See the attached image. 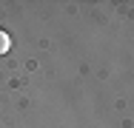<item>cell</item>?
<instances>
[{
  "instance_id": "1",
  "label": "cell",
  "mask_w": 134,
  "mask_h": 128,
  "mask_svg": "<svg viewBox=\"0 0 134 128\" xmlns=\"http://www.w3.org/2000/svg\"><path fill=\"white\" fill-rule=\"evenodd\" d=\"M9 49H12V37H9V34L0 28V54H6Z\"/></svg>"
}]
</instances>
